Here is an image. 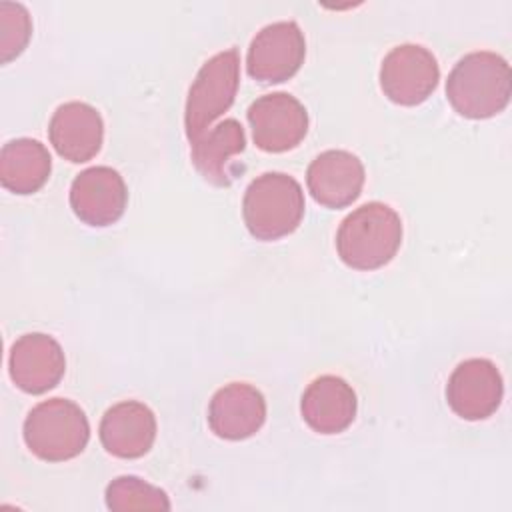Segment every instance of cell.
Returning a JSON list of instances; mask_svg holds the SVG:
<instances>
[{
	"label": "cell",
	"mask_w": 512,
	"mask_h": 512,
	"mask_svg": "<svg viewBox=\"0 0 512 512\" xmlns=\"http://www.w3.org/2000/svg\"><path fill=\"white\" fill-rule=\"evenodd\" d=\"M446 96L464 118L482 120L496 116L510 100L508 62L490 50L466 54L448 74Z\"/></svg>",
	"instance_id": "1"
},
{
	"label": "cell",
	"mask_w": 512,
	"mask_h": 512,
	"mask_svg": "<svg viewBox=\"0 0 512 512\" xmlns=\"http://www.w3.org/2000/svg\"><path fill=\"white\" fill-rule=\"evenodd\" d=\"M402 244V220L394 208L368 202L348 214L336 234L340 260L354 270H376L388 264Z\"/></svg>",
	"instance_id": "2"
},
{
	"label": "cell",
	"mask_w": 512,
	"mask_h": 512,
	"mask_svg": "<svg viewBox=\"0 0 512 512\" xmlns=\"http://www.w3.org/2000/svg\"><path fill=\"white\" fill-rule=\"evenodd\" d=\"M248 232L258 240H278L292 234L304 216V192L284 172H264L254 178L242 200Z\"/></svg>",
	"instance_id": "3"
},
{
	"label": "cell",
	"mask_w": 512,
	"mask_h": 512,
	"mask_svg": "<svg viewBox=\"0 0 512 512\" xmlns=\"http://www.w3.org/2000/svg\"><path fill=\"white\" fill-rule=\"evenodd\" d=\"M22 434L34 456L46 462H64L86 448L90 426L76 402L50 398L28 412Z\"/></svg>",
	"instance_id": "4"
},
{
	"label": "cell",
	"mask_w": 512,
	"mask_h": 512,
	"mask_svg": "<svg viewBox=\"0 0 512 512\" xmlns=\"http://www.w3.org/2000/svg\"><path fill=\"white\" fill-rule=\"evenodd\" d=\"M240 82V56L236 48L214 54L198 70L186 100L184 126L190 142H196L210 124L224 114L236 96Z\"/></svg>",
	"instance_id": "5"
},
{
	"label": "cell",
	"mask_w": 512,
	"mask_h": 512,
	"mask_svg": "<svg viewBox=\"0 0 512 512\" xmlns=\"http://www.w3.org/2000/svg\"><path fill=\"white\" fill-rule=\"evenodd\" d=\"M306 40L300 26L292 20L264 26L250 42L246 68L248 74L264 84H278L292 78L304 62Z\"/></svg>",
	"instance_id": "6"
},
{
	"label": "cell",
	"mask_w": 512,
	"mask_h": 512,
	"mask_svg": "<svg viewBox=\"0 0 512 512\" xmlns=\"http://www.w3.org/2000/svg\"><path fill=\"white\" fill-rule=\"evenodd\" d=\"M440 68L434 54L420 44L392 48L380 66L382 92L396 104H422L436 88Z\"/></svg>",
	"instance_id": "7"
},
{
	"label": "cell",
	"mask_w": 512,
	"mask_h": 512,
	"mask_svg": "<svg viewBox=\"0 0 512 512\" xmlns=\"http://www.w3.org/2000/svg\"><path fill=\"white\" fill-rule=\"evenodd\" d=\"M254 144L264 152L296 148L308 132V112L302 102L286 92L264 94L248 108Z\"/></svg>",
	"instance_id": "8"
},
{
	"label": "cell",
	"mask_w": 512,
	"mask_h": 512,
	"mask_svg": "<svg viewBox=\"0 0 512 512\" xmlns=\"http://www.w3.org/2000/svg\"><path fill=\"white\" fill-rule=\"evenodd\" d=\"M502 376L494 362L470 358L460 362L448 378L446 400L454 414L464 420H484L502 402Z\"/></svg>",
	"instance_id": "9"
},
{
	"label": "cell",
	"mask_w": 512,
	"mask_h": 512,
	"mask_svg": "<svg viewBox=\"0 0 512 512\" xmlns=\"http://www.w3.org/2000/svg\"><path fill=\"white\" fill-rule=\"evenodd\" d=\"M126 200V184L110 166L86 168L70 186V206L88 226L114 224L124 214Z\"/></svg>",
	"instance_id": "10"
},
{
	"label": "cell",
	"mask_w": 512,
	"mask_h": 512,
	"mask_svg": "<svg viewBox=\"0 0 512 512\" xmlns=\"http://www.w3.org/2000/svg\"><path fill=\"white\" fill-rule=\"evenodd\" d=\"M8 370L12 382L20 390L42 394L60 382L66 370V358L52 336L30 332L12 344Z\"/></svg>",
	"instance_id": "11"
},
{
	"label": "cell",
	"mask_w": 512,
	"mask_h": 512,
	"mask_svg": "<svg viewBox=\"0 0 512 512\" xmlns=\"http://www.w3.org/2000/svg\"><path fill=\"white\" fill-rule=\"evenodd\" d=\"M266 420L262 392L244 382H232L214 392L208 406V426L224 440L254 436Z\"/></svg>",
	"instance_id": "12"
},
{
	"label": "cell",
	"mask_w": 512,
	"mask_h": 512,
	"mask_svg": "<svg viewBox=\"0 0 512 512\" xmlns=\"http://www.w3.org/2000/svg\"><path fill=\"white\" fill-rule=\"evenodd\" d=\"M306 184L318 204L326 208H344L362 192L364 166L352 152L326 150L310 162Z\"/></svg>",
	"instance_id": "13"
},
{
	"label": "cell",
	"mask_w": 512,
	"mask_h": 512,
	"mask_svg": "<svg viewBox=\"0 0 512 512\" xmlns=\"http://www.w3.org/2000/svg\"><path fill=\"white\" fill-rule=\"evenodd\" d=\"M54 150L70 162H88L100 152L104 124L100 112L86 102H66L56 108L48 124Z\"/></svg>",
	"instance_id": "14"
},
{
	"label": "cell",
	"mask_w": 512,
	"mask_h": 512,
	"mask_svg": "<svg viewBox=\"0 0 512 512\" xmlns=\"http://www.w3.org/2000/svg\"><path fill=\"white\" fill-rule=\"evenodd\" d=\"M156 438L154 412L136 400L110 406L100 422V442L112 456L140 458Z\"/></svg>",
	"instance_id": "15"
},
{
	"label": "cell",
	"mask_w": 512,
	"mask_h": 512,
	"mask_svg": "<svg viewBox=\"0 0 512 512\" xmlns=\"http://www.w3.org/2000/svg\"><path fill=\"white\" fill-rule=\"evenodd\" d=\"M356 392L340 376H320L302 394L300 412L304 422L320 434L346 430L356 416Z\"/></svg>",
	"instance_id": "16"
},
{
	"label": "cell",
	"mask_w": 512,
	"mask_h": 512,
	"mask_svg": "<svg viewBox=\"0 0 512 512\" xmlns=\"http://www.w3.org/2000/svg\"><path fill=\"white\" fill-rule=\"evenodd\" d=\"M246 146V136L238 120L228 118L192 142V162L206 182L228 186L234 180L232 158Z\"/></svg>",
	"instance_id": "17"
},
{
	"label": "cell",
	"mask_w": 512,
	"mask_h": 512,
	"mask_svg": "<svg viewBox=\"0 0 512 512\" xmlns=\"http://www.w3.org/2000/svg\"><path fill=\"white\" fill-rule=\"evenodd\" d=\"M52 160L46 146L32 138H16L0 150V182L14 194H32L50 176Z\"/></svg>",
	"instance_id": "18"
},
{
	"label": "cell",
	"mask_w": 512,
	"mask_h": 512,
	"mask_svg": "<svg viewBox=\"0 0 512 512\" xmlns=\"http://www.w3.org/2000/svg\"><path fill=\"white\" fill-rule=\"evenodd\" d=\"M106 506L114 512L170 510V500L158 486L136 476H118L106 486Z\"/></svg>",
	"instance_id": "19"
},
{
	"label": "cell",
	"mask_w": 512,
	"mask_h": 512,
	"mask_svg": "<svg viewBox=\"0 0 512 512\" xmlns=\"http://www.w3.org/2000/svg\"><path fill=\"white\" fill-rule=\"evenodd\" d=\"M32 36L28 10L18 2H0V60L6 64L16 58Z\"/></svg>",
	"instance_id": "20"
}]
</instances>
